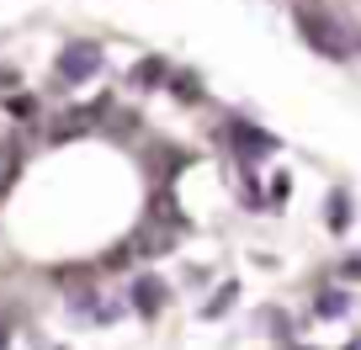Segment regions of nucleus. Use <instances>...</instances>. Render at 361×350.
<instances>
[{
	"label": "nucleus",
	"instance_id": "obj_2",
	"mask_svg": "<svg viewBox=\"0 0 361 350\" xmlns=\"http://www.w3.org/2000/svg\"><path fill=\"white\" fill-rule=\"evenodd\" d=\"M106 69V43L102 37H64L54 54V69H48V85L54 91H80Z\"/></svg>",
	"mask_w": 361,
	"mask_h": 350
},
{
	"label": "nucleus",
	"instance_id": "obj_8",
	"mask_svg": "<svg viewBox=\"0 0 361 350\" xmlns=\"http://www.w3.org/2000/svg\"><path fill=\"white\" fill-rule=\"evenodd\" d=\"M350 218H356V202H350V192H345V186H335V192H329L324 196V223H329V234H345V228H350Z\"/></svg>",
	"mask_w": 361,
	"mask_h": 350
},
{
	"label": "nucleus",
	"instance_id": "obj_4",
	"mask_svg": "<svg viewBox=\"0 0 361 350\" xmlns=\"http://www.w3.org/2000/svg\"><path fill=\"white\" fill-rule=\"evenodd\" d=\"M170 75H176V64H170L165 54H138L133 64L123 69V91L154 96V91H165V85H170Z\"/></svg>",
	"mask_w": 361,
	"mask_h": 350
},
{
	"label": "nucleus",
	"instance_id": "obj_12",
	"mask_svg": "<svg viewBox=\"0 0 361 350\" xmlns=\"http://www.w3.org/2000/svg\"><path fill=\"white\" fill-rule=\"evenodd\" d=\"M11 91H22V75L11 64H0V96H11Z\"/></svg>",
	"mask_w": 361,
	"mask_h": 350
},
{
	"label": "nucleus",
	"instance_id": "obj_9",
	"mask_svg": "<svg viewBox=\"0 0 361 350\" xmlns=\"http://www.w3.org/2000/svg\"><path fill=\"white\" fill-rule=\"evenodd\" d=\"M314 313H319V318H345V313H350V287H319Z\"/></svg>",
	"mask_w": 361,
	"mask_h": 350
},
{
	"label": "nucleus",
	"instance_id": "obj_14",
	"mask_svg": "<svg viewBox=\"0 0 361 350\" xmlns=\"http://www.w3.org/2000/svg\"><path fill=\"white\" fill-rule=\"evenodd\" d=\"M0 350H11V324L0 318Z\"/></svg>",
	"mask_w": 361,
	"mask_h": 350
},
{
	"label": "nucleus",
	"instance_id": "obj_13",
	"mask_svg": "<svg viewBox=\"0 0 361 350\" xmlns=\"http://www.w3.org/2000/svg\"><path fill=\"white\" fill-rule=\"evenodd\" d=\"M22 154V144H11V138L0 133V175H6V170H11V159Z\"/></svg>",
	"mask_w": 361,
	"mask_h": 350
},
{
	"label": "nucleus",
	"instance_id": "obj_11",
	"mask_svg": "<svg viewBox=\"0 0 361 350\" xmlns=\"http://www.w3.org/2000/svg\"><path fill=\"white\" fill-rule=\"evenodd\" d=\"M287 192H293V175H287V170H276V175H271V213H282V202H287Z\"/></svg>",
	"mask_w": 361,
	"mask_h": 350
},
{
	"label": "nucleus",
	"instance_id": "obj_1",
	"mask_svg": "<svg viewBox=\"0 0 361 350\" xmlns=\"http://www.w3.org/2000/svg\"><path fill=\"white\" fill-rule=\"evenodd\" d=\"M298 32H303V43L314 48L319 58H335V64H345V58H356V43H361V27L345 22L340 11H329V6H308V0H298L293 11Z\"/></svg>",
	"mask_w": 361,
	"mask_h": 350
},
{
	"label": "nucleus",
	"instance_id": "obj_6",
	"mask_svg": "<svg viewBox=\"0 0 361 350\" xmlns=\"http://www.w3.org/2000/svg\"><path fill=\"white\" fill-rule=\"evenodd\" d=\"M0 106H6V117H16L27 133H43V101H37L32 91H11V96H0Z\"/></svg>",
	"mask_w": 361,
	"mask_h": 350
},
{
	"label": "nucleus",
	"instance_id": "obj_5",
	"mask_svg": "<svg viewBox=\"0 0 361 350\" xmlns=\"http://www.w3.org/2000/svg\"><path fill=\"white\" fill-rule=\"evenodd\" d=\"M165 303H170V287H165V276H154V271H138L133 282H128V308H133L144 324H154L159 313H165Z\"/></svg>",
	"mask_w": 361,
	"mask_h": 350
},
{
	"label": "nucleus",
	"instance_id": "obj_10",
	"mask_svg": "<svg viewBox=\"0 0 361 350\" xmlns=\"http://www.w3.org/2000/svg\"><path fill=\"white\" fill-rule=\"evenodd\" d=\"M234 303H239V282H218V292L202 303V318H224Z\"/></svg>",
	"mask_w": 361,
	"mask_h": 350
},
{
	"label": "nucleus",
	"instance_id": "obj_7",
	"mask_svg": "<svg viewBox=\"0 0 361 350\" xmlns=\"http://www.w3.org/2000/svg\"><path fill=\"white\" fill-rule=\"evenodd\" d=\"M170 96H176L180 106H207V80L197 75V69H176L170 75V85H165Z\"/></svg>",
	"mask_w": 361,
	"mask_h": 350
},
{
	"label": "nucleus",
	"instance_id": "obj_3",
	"mask_svg": "<svg viewBox=\"0 0 361 350\" xmlns=\"http://www.w3.org/2000/svg\"><path fill=\"white\" fill-rule=\"evenodd\" d=\"M218 144L234 154L239 170H260L271 154H282V138L266 133V127L250 123V117H224V123H218Z\"/></svg>",
	"mask_w": 361,
	"mask_h": 350
}]
</instances>
